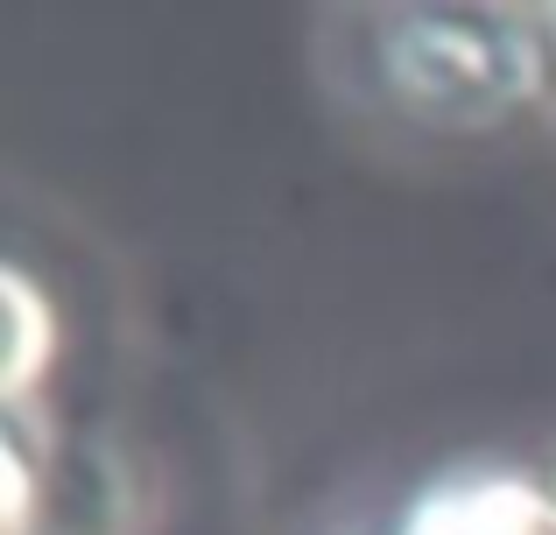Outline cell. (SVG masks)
Returning <instances> with one entry per match:
<instances>
[{
	"label": "cell",
	"instance_id": "1",
	"mask_svg": "<svg viewBox=\"0 0 556 535\" xmlns=\"http://www.w3.org/2000/svg\"><path fill=\"white\" fill-rule=\"evenodd\" d=\"M394 78L437 120H486L521 85V42L479 36L472 22H416L394 42Z\"/></svg>",
	"mask_w": 556,
	"mask_h": 535
},
{
	"label": "cell",
	"instance_id": "2",
	"mask_svg": "<svg viewBox=\"0 0 556 535\" xmlns=\"http://www.w3.org/2000/svg\"><path fill=\"white\" fill-rule=\"evenodd\" d=\"M416 535H556V508L535 486H472L422 514Z\"/></svg>",
	"mask_w": 556,
	"mask_h": 535
},
{
	"label": "cell",
	"instance_id": "3",
	"mask_svg": "<svg viewBox=\"0 0 556 535\" xmlns=\"http://www.w3.org/2000/svg\"><path fill=\"white\" fill-rule=\"evenodd\" d=\"M50 353H56L50 303L36 296V282H28L22 268H8L0 275V387H8V395H28Z\"/></svg>",
	"mask_w": 556,
	"mask_h": 535
},
{
	"label": "cell",
	"instance_id": "4",
	"mask_svg": "<svg viewBox=\"0 0 556 535\" xmlns=\"http://www.w3.org/2000/svg\"><path fill=\"white\" fill-rule=\"evenodd\" d=\"M0 472H8V500H0V522L8 535H28V508H36V480H28L22 444H0Z\"/></svg>",
	"mask_w": 556,
	"mask_h": 535
}]
</instances>
